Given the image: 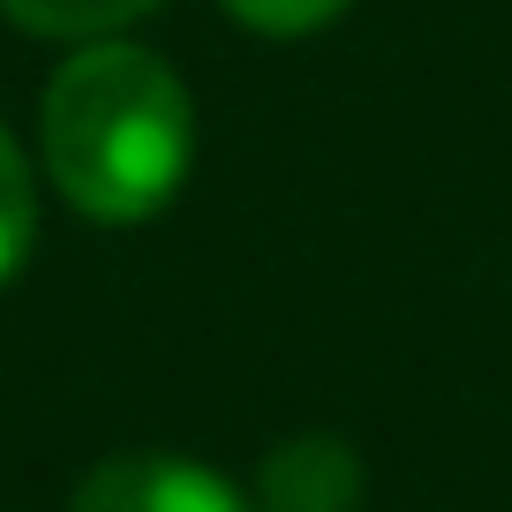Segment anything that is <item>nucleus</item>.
Segmentation results:
<instances>
[{
    "instance_id": "nucleus-1",
    "label": "nucleus",
    "mask_w": 512,
    "mask_h": 512,
    "mask_svg": "<svg viewBox=\"0 0 512 512\" xmlns=\"http://www.w3.org/2000/svg\"><path fill=\"white\" fill-rule=\"evenodd\" d=\"M46 166L53 189L98 226H136L174 204L196 151V106L159 53L128 38L76 46L46 83Z\"/></svg>"
},
{
    "instance_id": "nucleus-2",
    "label": "nucleus",
    "mask_w": 512,
    "mask_h": 512,
    "mask_svg": "<svg viewBox=\"0 0 512 512\" xmlns=\"http://www.w3.org/2000/svg\"><path fill=\"white\" fill-rule=\"evenodd\" d=\"M68 512H249L226 475L204 460H174V452H121L83 475Z\"/></svg>"
},
{
    "instance_id": "nucleus-3",
    "label": "nucleus",
    "mask_w": 512,
    "mask_h": 512,
    "mask_svg": "<svg viewBox=\"0 0 512 512\" xmlns=\"http://www.w3.org/2000/svg\"><path fill=\"white\" fill-rule=\"evenodd\" d=\"M256 505L264 512H354L362 505V460L347 437L302 430L256 467Z\"/></svg>"
},
{
    "instance_id": "nucleus-4",
    "label": "nucleus",
    "mask_w": 512,
    "mask_h": 512,
    "mask_svg": "<svg viewBox=\"0 0 512 512\" xmlns=\"http://www.w3.org/2000/svg\"><path fill=\"white\" fill-rule=\"evenodd\" d=\"M159 0H0V16L38 38H106L121 23L151 16Z\"/></svg>"
},
{
    "instance_id": "nucleus-5",
    "label": "nucleus",
    "mask_w": 512,
    "mask_h": 512,
    "mask_svg": "<svg viewBox=\"0 0 512 512\" xmlns=\"http://www.w3.org/2000/svg\"><path fill=\"white\" fill-rule=\"evenodd\" d=\"M31 226H38V196H31V166H23L16 136L0 128V287L23 272L31 256Z\"/></svg>"
},
{
    "instance_id": "nucleus-6",
    "label": "nucleus",
    "mask_w": 512,
    "mask_h": 512,
    "mask_svg": "<svg viewBox=\"0 0 512 512\" xmlns=\"http://www.w3.org/2000/svg\"><path fill=\"white\" fill-rule=\"evenodd\" d=\"M347 0H226V16L249 23L264 38H302V31H324Z\"/></svg>"
}]
</instances>
